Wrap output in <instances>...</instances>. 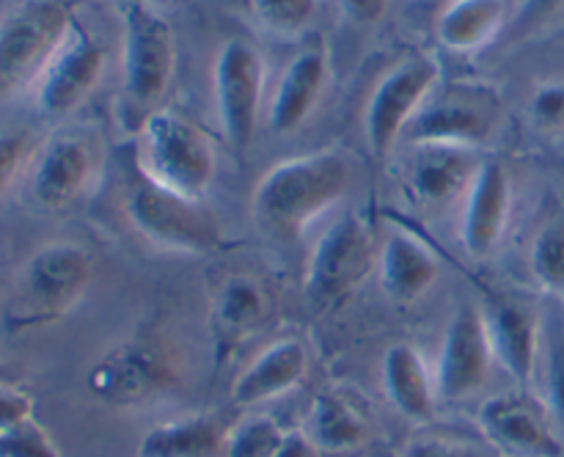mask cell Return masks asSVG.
Instances as JSON below:
<instances>
[{"label": "cell", "instance_id": "cell-1", "mask_svg": "<svg viewBox=\"0 0 564 457\" xmlns=\"http://www.w3.org/2000/svg\"><path fill=\"white\" fill-rule=\"evenodd\" d=\"M350 163L334 149L284 160L253 191V215L270 235L297 240L319 215L345 198Z\"/></svg>", "mask_w": 564, "mask_h": 457}, {"label": "cell", "instance_id": "cell-2", "mask_svg": "<svg viewBox=\"0 0 564 457\" xmlns=\"http://www.w3.org/2000/svg\"><path fill=\"white\" fill-rule=\"evenodd\" d=\"M124 213L138 235L160 248L185 253H207L224 246V229L215 215L196 198L169 191L143 174L135 154L127 163Z\"/></svg>", "mask_w": 564, "mask_h": 457}, {"label": "cell", "instance_id": "cell-3", "mask_svg": "<svg viewBox=\"0 0 564 457\" xmlns=\"http://www.w3.org/2000/svg\"><path fill=\"white\" fill-rule=\"evenodd\" d=\"M135 160L154 182L196 202H202L215 176V154L207 138L174 110H154L143 119Z\"/></svg>", "mask_w": 564, "mask_h": 457}, {"label": "cell", "instance_id": "cell-4", "mask_svg": "<svg viewBox=\"0 0 564 457\" xmlns=\"http://www.w3.org/2000/svg\"><path fill=\"white\" fill-rule=\"evenodd\" d=\"M91 284V257L80 246L66 240L36 248L20 273L11 323L44 325L64 317L77 306Z\"/></svg>", "mask_w": 564, "mask_h": 457}, {"label": "cell", "instance_id": "cell-5", "mask_svg": "<svg viewBox=\"0 0 564 457\" xmlns=\"http://www.w3.org/2000/svg\"><path fill=\"white\" fill-rule=\"evenodd\" d=\"M176 361L158 336H132L110 347L88 372V389L108 405H143L176 385Z\"/></svg>", "mask_w": 564, "mask_h": 457}, {"label": "cell", "instance_id": "cell-6", "mask_svg": "<svg viewBox=\"0 0 564 457\" xmlns=\"http://www.w3.org/2000/svg\"><path fill=\"white\" fill-rule=\"evenodd\" d=\"M69 31V11L55 0H31L11 11L0 22V97L42 75Z\"/></svg>", "mask_w": 564, "mask_h": 457}, {"label": "cell", "instance_id": "cell-7", "mask_svg": "<svg viewBox=\"0 0 564 457\" xmlns=\"http://www.w3.org/2000/svg\"><path fill=\"white\" fill-rule=\"evenodd\" d=\"M264 61L246 39H229L215 61V102L220 124L237 152L251 146L262 108Z\"/></svg>", "mask_w": 564, "mask_h": 457}, {"label": "cell", "instance_id": "cell-8", "mask_svg": "<svg viewBox=\"0 0 564 457\" xmlns=\"http://www.w3.org/2000/svg\"><path fill=\"white\" fill-rule=\"evenodd\" d=\"M438 77V64L433 58H411L375 86L364 113V130L369 149L378 157H386L394 149L397 138L433 94Z\"/></svg>", "mask_w": 564, "mask_h": 457}, {"label": "cell", "instance_id": "cell-9", "mask_svg": "<svg viewBox=\"0 0 564 457\" xmlns=\"http://www.w3.org/2000/svg\"><path fill=\"white\" fill-rule=\"evenodd\" d=\"M124 91L135 108H154L169 88L176 64L174 31L160 14L124 11Z\"/></svg>", "mask_w": 564, "mask_h": 457}, {"label": "cell", "instance_id": "cell-10", "mask_svg": "<svg viewBox=\"0 0 564 457\" xmlns=\"http://www.w3.org/2000/svg\"><path fill=\"white\" fill-rule=\"evenodd\" d=\"M372 262V240L356 215L336 218L314 246L308 259L306 292L317 306H330L345 297L367 275Z\"/></svg>", "mask_w": 564, "mask_h": 457}, {"label": "cell", "instance_id": "cell-11", "mask_svg": "<svg viewBox=\"0 0 564 457\" xmlns=\"http://www.w3.org/2000/svg\"><path fill=\"white\" fill-rule=\"evenodd\" d=\"M494 347L488 339L485 314L474 303H463L452 314L441 341L435 385L441 400H463L471 396L488 383Z\"/></svg>", "mask_w": 564, "mask_h": 457}, {"label": "cell", "instance_id": "cell-12", "mask_svg": "<svg viewBox=\"0 0 564 457\" xmlns=\"http://www.w3.org/2000/svg\"><path fill=\"white\" fill-rule=\"evenodd\" d=\"M479 427L499 455L562 457L564 446L549 411L523 394H496L479 407Z\"/></svg>", "mask_w": 564, "mask_h": 457}, {"label": "cell", "instance_id": "cell-13", "mask_svg": "<svg viewBox=\"0 0 564 457\" xmlns=\"http://www.w3.org/2000/svg\"><path fill=\"white\" fill-rule=\"evenodd\" d=\"M102 66V44L91 33L72 28L39 75V108L47 116H64L75 110L97 86Z\"/></svg>", "mask_w": 564, "mask_h": 457}, {"label": "cell", "instance_id": "cell-14", "mask_svg": "<svg viewBox=\"0 0 564 457\" xmlns=\"http://www.w3.org/2000/svg\"><path fill=\"white\" fill-rule=\"evenodd\" d=\"M512 207L510 171L499 160H488L477 168L466 191L463 209V246L471 257L482 259L499 246Z\"/></svg>", "mask_w": 564, "mask_h": 457}, {"label": "cell", "instance_id": "cell-15", "mask_svg": "<svg viewBox=\"0 0 564 457\" xmlns=\"http://www.w3.org/2000/svg\"><path fill=\"white\" fill-rule=\"evenodd\" d=\"M308 372V352L303 341L281 339L259 352L231 385V400L237 405H262L279 400L303 383Z\"/></svg>", "mask_w": 564, "mask_h": 457}, {"label": "cell", "instance_id": "cell-16", "mask_svg": "<svg viewBox=\"0 0 564 457\" xmlns=\"http://www.w3.org/2000/svg\"><path fill=\"white\" fill-rule=\"evenodd\" d=\"M482 314L496 361L516 380H532L540 350V325L532 308L496 297Z\"/></svg>", "mask_w": 564, "mask_h": 457}, {"label": "cell", "instance_id": "cell-17", "mask_svg": "<svg viewBox=\"0 0 564 457\" xmlns=\"http://www.w3.org/2000/svg\"><path fill=\"white\" fill-rule=\"evenodd\" d=\"M490 132H494L490 110L468 97H444L433 105H422V110L408 124V138L419 146L424 143L471 146L488 141Z\"/></svg>", "mask_w": 564, "mask_h": 457}, {"label": "cell", "instance_id": "cell-18", "mask_svg": "<svg viewBox=\"0 0 564 457\" xmlns=\"http://www.w3.org/2000/svg\"><path fill=\"white\" fill-rule=\"evenodd\" d=\"M325 77H328V58L323 47H306L290 61L270 105V130L275 135H286L308 119L323 94Z\"/></svg>", "mask_w": 564, "mask_h": 457}, {"label": "cell", "instance_id": "cell-19", "mask_svg": "<svg viewBox=\"0 0 564 457\" xmlns=\"http://www.w3.org/2000/svg\"><path fill=\"white\" fill-rule=\"evenodd\" d=\"M441 268L435 253L408 231H391L380 248V281L394 303L419 301L438 279Z\"/></svg>", "mask_w": 564, "mask_h": 457}, {"label": "cell", "instance_id": "cell-20", "mask_svg": "<svg viewBox=\"0 0 564 457\" xmlns=\"http://www.w3.org/2000/svg\"><path fill=\"white\" fill-rule=\"evenodd\" d=\"M477 168L479 165H474V157L466 152V146L424 143L413 157L408 185L419 202L441 207L468 191Z\"/></svg>", "mask_w": 564, "mask_h": 457}, {"label": "cell", "instance_id": "cell-21", "mask_svg": "<svg viewBox=\"0 0 564 457\" xmlns=\"http://www.w3.org/2000/svg\"><path fill=\"white\" fill-rule=\"evenodd\" d=\"M91 176V152L75 135H58L44 146L33 171V196L50 209L66 207L80 196Z\"/></svg>", "mask_w": 564, "mask_h": 457}, {"label": "cell", "instance_id": "cell-22", "mask_svg": "<svg viewBox=\"0 0 564 457\" xmlns=\"http://www.w3.org/2000/svg\"><path fill=\"white\" fill-rule=\"evenodd\" d=\"M383 389L391 405L413 422L433 416L438 385L427 361L413 345H391L383 356Z\"/></svg>", "mask_w": 564, "mask_h": 457}, {"label": "cell", "instance_id": "cell-23", "mask_svg": "<svg viewBox=\"0 0 564 457\" xmlns=\"http://www.w3.org/2000/svg\"><path fill=\"white\" fill-rule=\"evenodd\" d=\"M306 435L319 455H352L369 444L372 424L347 396L323 391L312 402Z\"/></svg>", "mask_w": 564, "mask_h": 457}, {"label": "cell", "instance_id": "cell-24", "mask_svg": "<svg viewBox=\"0 0 564 457\" xmlns=\"http://www.w3.org/2000/svg\"><path fill=\"white\" fill-rule=\"evenodd\" d=\"M270 312L268 290L253 275H229L220 284L213 306L215 334L218 345L231 347L264 323Z\"/></svg>", "mask_w": 564, "mask_h": 457}, {"label": "cell", "instance_id": "cell-25", "mask_svg": "<svg viewBox=\"0 0 564 457\" xmlns=\"http://www.w3.org/2000/svg\"><path fill=\"white\" fill-rule=\"evenodd\" d=\"M226 440L224 427L213 416H185L158 424L143 435L138 457H207Z\"/></svg>", "mask_w": 564, "mask_h": 457}, {"label": "cell", "instance_id": "cell-26", "mask_svg": "<svg viewBox=\"0 0 564 457\" xmlns=\"http://www.w3.org/2000/svg\"><path fill=\"white\" fill-rule=\"evenodd\" d=\"M505 20L501 0H455L438 17V36L452 50H471L488 42Z\"/></svg>", "mask_w": 564, "mask_h": 457}, {"label": "cell", "instance_id": "cell-27", "mask_svg": "<svg viewBox=\"0 0 564 457\" xmlns=\"http://www.w3.org/2000/svg\"><path fill=\"white\" fill-rule=\"evenodd\" d=\"M529 264L540 284L564 301V213L554 215L538 231L529 253Z\"/></svg>", "mask_w": 564, "mask_h": 457}, {"label": "cell", "instance_id": "cell-28", "mask_svg": "<svg viewBox=\"0 0 564 457\" xmlns=\"http://www.w3.org/2000/svg\"><path fill=\"white\" fill-rule=\"evenodd\" d=\"M286 429L270 416H251L237 424L224 440V457H273Z\"/></svg>", "mask_w": 564, "mask_h": 457}, {"label": "cell", "instance_id": "cell-29", "mask_svg": "<svg viewBox=\"0 0 564 457\" xmlns=\"http://www.w3.org/2000/svg\"><path fill=\"white\" fill-rule=\"evenodd\" d=\"M400 457H499L494 444H479L449 433H419L402 446Z\"/></svg>", "mask_w": 564, "mask_h": 457}, {"label": "cell", "instance_id": "cell-30", "mask_svg": "<svg viewBox=\"0 0 564 457\" xmlns=\"http://www.w3.org/2000/svg\"><path fill=\"white\" fill-rule=\"evenodd\" d=\"M259 20L275 33H297L317 14V0H251Z\"/></svg>", "mask_w": 564, "mask_h": 457}, {"label": "cell", "instance_id": "cell-31", "mask_svg": "<svg viewBox=\"0 0 564 457\" xmlns=\"http://www.w3.org/2000/svg\"><path fill=\"white\" fill-rule=\"evenodd\" d=\"M0 457H64L42 424L25 418L0 435Z\"/></svg>", "mask_w": 564, "mask_h": 457}, {"label": "cell", "instance_id": "cell-32", "mask_svg": "<svg viewBox=\"0 0 564 457\" xmlns=\"http://www.w3.org/2000/svg\"><path fill=\"white\" fill-rule=\"evenodd\" d=\"M545 411L554 418L556 429L564 433V330L554 336L545 361Z\"/></svg>", "mask_w": 564, "mask_h": 457}, {"label": "cell", "instance_id": "cell-33", "mask_svg": "<svg viewBox=\"0 0 564 457\" xmlns=\"http://www.w3.org/2000/svg\"><path fill=\"white\" fill-rule=\"evenodd\" d=\"M532 116L543 130H562L564 127V83L543 86L532 99Z\"/></svg>", "mask_w": 564, "mask_h": 457}, {"label": "cell", "instance_id": "cell-34", "mask_svg": "<svg viewBox=\"0 0 564 457\" xmlns=\"http://www.w3.org/2000/svg\"><path fill=\"white\" fill-rule=\"evenodd\" d=\"M28 157V138L22 132H0V196L20 174Z\"/></svg>", "mask_w": 564, "mask_h": 457}, {"label": "cell", "instance_id": "cell-35", "mask_svg": "<svg viewBox=\"0 0 564 457\" xmlns=\"http://www.w3.org/2000/svg\"><path fill=\"white\" fill-rule=\"evenodd\" d=\"M33 400L14 383H0V435L31 418Z\"/></svg>", "mask_w": 564, "mask_h": 457}, {"label": "cell", "instance_id": "cell-36", "mask_svg": "<svg viewBox=\"0 0 564 457\" xmlns=\"http://www.w3.org/2000/svg\"><path fill=\"white\" fill-rule=\"evenodd\" d=\"M564 9V0H523L521 9H518L516 20H512V33L521 36V33L532 31V28L543 25L545 20Z\"/></svg>", "mask_w": 564, "mask_h": 457}, {"label": "cell", "instance_id": "cell-37", "mask_svg": "<svg viewBox=\"0 0 564 457\" xmlns=\"http://www.w3.org/2000/svg\"><path fill=\"white\" fill-rule=\"evenodd\" d=\"M339 6L347 20H352L356 25H375L383 20L389 0H339Z\"/></svg>", "mask_w": 564, "mask_h": 457}, {"label": "cell", "instance_id": "cell-38", "mask_svg": "<svg viewBox=\"0 0 564 457\" xmlns=\"http://www.w3.org/2000/svg\"><path fill=\"white\" fill-rule=\"evenodd\" d=\"M273 457H319V451L314 449L306 433H286L284 444L279 446Z\"/></svg>", "mask_w": 564, "mask_h": 457}, {"label": "cell", "instance_id": "cell-39", "mask_svg": "<svg viewBox=\"0 0 564 457\" xmlns=\"http://www.w3.org/2000/svg\"><path fill=\"white\" fill-rule=\"evenodd\" d=\"M116 3L124 6V11L130 9H141V6H147V0H116Z\"/></svg>", "mask_w": 564, "mask_h": 457}, {"label": "cell", "instance_id": "cell-40", "mask_svg": "<svg viewBox=\"0 0 564 457\" xmlns=\"http://www.w3.org/2000/svg\"><path fill=\"white\" fill-rule=\"evenodd\" d=\"M0 383H14V374H11L3 363H0Z\"/></svg>", "mask_w": 564, "mask_h": 457}]
</instances>
